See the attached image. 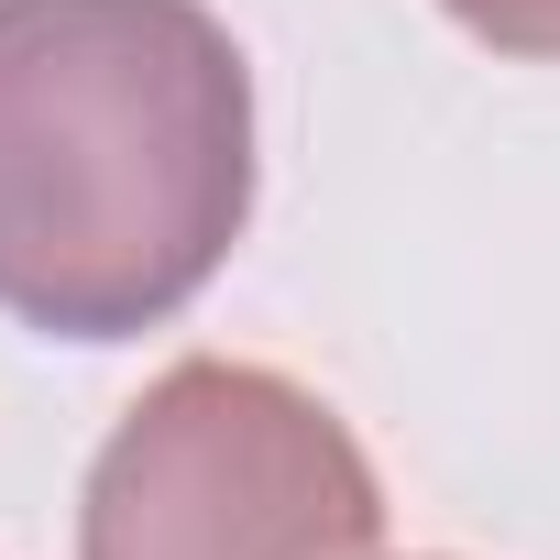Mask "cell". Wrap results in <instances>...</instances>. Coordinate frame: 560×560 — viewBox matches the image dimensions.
<instances>
[{"label": "cell", "instance_id": "6da1fadb", "mask_svg": "<svg viewBox=\"0 0 560 560\" xmlns=\"http://www.w3.org/2000/svg\"><path fill=\"white\" fill-rule=\"evenodd\" d=\"M253 220V67L209 0H0V319L165 330Z\"/></svg>", "mask_w": 560, "mask_h": 560}, {"label": "cell", "instance_id": "7a4b0ae2", "mask_svg": "<svg viewBox=\"0 0 560 560\" xmlns=\"http://www.w3.org/2000/svg\"><path fill=\"white\" fill-rule=\"evenodd\" d=\"M363 440L275 363H165L89 462L78 560H374Z\"/></svg>", "mask_w": 560, "mask_h": 560}, {"label": "cell", "instance_id": "3957f363", "mask_svg": "<svg viewBox=\"0 0 560 560\" xmlns=\"http://www.w3.org/2000/svg\"><path fill=\"white\" fill-rule=\"evenodd\" d=\"M440 12L494 45V56H527V67H560V0H440Z\"/></svg>", "mask_w": 560, "mask_h": 560}]
</instances>
